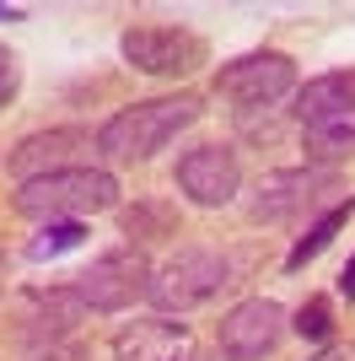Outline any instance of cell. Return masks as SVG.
I'll list each match as a JSON object with an SVG mask.
<instances>
[{
    "instance_id": "52a82bcc",
    "label": "cell",
    "mask_w": 355,
    "mask_h": 361,
    "mask_svg": "<svg viewBox=\"0 0 355 361\" xmlns=\"http://www.w3.org/2000/svg\"><path fill=\"white\" fill-rule=\"evenodd\" d=\"M173 183L194 200V205L216 211V205H232V195L242 189V162H237L232 146H194V151L178 157Z\"/></svg>"
},
{
    "instance_id": "cb8c5ba5",
    "label": "cell",
    "mask_w": 355,
    "mask_h": 361,
    "mask_svg": "<svg viewBox=\"0 0 355 361\" xmlns=\"http://www.w3.org/2000/svg\"><path fill=\"white\" fill-rule=\"evenodd\" d=\"M0 291H6V243H0Z\"/></svg>"
},
{
    "instance_id": "ffe728a7",
    "label": "cell",
    "mask_w": 355,
    "mask_h": 361,
    "mask_svg": "<svg viewBox=\"0 0 355 361\" xmlns=\"http://www.w3.org/2000/svg\"><path fill=\"white\" fill-rule=\"evenodd\" d=\"M16 87H22V65H16V54L6 44H0V108L16 97Z\"/></svg>"
},
{
    "instance_id": "d6986e66",
    "label": "cell",
    "mask_w": 355,
    "mask_h": 361,
    "mask_svg": "<svg viewBox=\"0 0 355 361\" xmlns=\"http://www.w3.org/2000/svg\"><path fill=\"white\" fill-rule=\"evenodd\" d=\"M173 211L167 205H135V211H124V232L130 238H173Z\"/></svg>"
},
{
    "instance_id": "277c9868",
    "label": "cell",
    "mask_w": 355,
    "mask_h": 361,
    "mask_svg": "<svg viewBox=\"0 0 355 361\" xmlns=\"http://www.w3.org/2000/svg\"><path fill=\"white\" fill-rule=\"evenodd\" d=\"M226 286V259L216 248H178L162 270H151V291L146 297L162 313H189L199 302H210Z\"/></svg>"
},
{
    "instance_id": "8992f818",
    "label": "cell",
    "mask_w": 355,
    "mask_h": 361,
    "mask_svg": "<svg viewBox=\"0 0 355 361\" xmlns=\"http://www.w3.org/2000/svg\"><path fill=\"white\" fill-rule=\"evenodd\" d=\"M118 49H124V60L135 71H146V75H189L210 60L205 38L183 32V27H130L118 38Z\"/></svg>"
},
{
    "instance_id": "9c48e42d",
    "label": "cell",
    "mask_w": 355,
    "mask_h": 361,
    "mask_svg": "<svg viewBox=\"0 0 355 361\" xmlns=\"http://www.w3.org/2000/svg\"><path fill=\"white\" fill-rule=\"evenodd\" d=\"M280 334H285V307L269 297H248L221 318V356L226 361H264L280 345Z\"/></svg>"
},
{
    "instance_id": "e0dca14e",
    "label": "cell",
    "mask_w": 355,
    "mask_h": 361,
    "mask_svg": "<svg viewBox=\"0 0 355 361\" xmlns=\"http://www.w3.org/2000/svg\"><path fill=\"white\" fill-rule=\"evenodd\" d=\"M81 238H87L81 221H49L44 232L27 243V259L32 264H38V259H54V254H65V248H81Z\"/></svg>"
},
{
    "instance_id": "8fae6325",
    "label": "cell",
    "mask_w": 355,
    "mask_h": 361,
    "mask_svg": "<svg viewBox=\"0 0 355 361\" xmlns=\"http://www.w3.org/2000/svg\"><path fill=\"white\" fill-rule=\"evenodd\" d=\"M118 361H194V334L189 324L173 318H135L113 334Z\"/></svg>"
},
{
    "instance_id": "5b68a950",
    "label": "cell",
    "mask_w": 355,
    "mask_h": 361,
    "mask_svg": "<svg viewBox=\"0 0 355 361\" xmlns=\"http://www.w3.org/2000/svg\"><path fill=\"white\" fill-rule=\"evenodd\" d=\"M291 87H296V60L280 54V49H253V54L226 60L216 71V92L232 97V103H242V108H269Z\"/></svg>"
},
{
    "instance_id": "6da1fadb",
    "label": "cell",
    "mask_w": 355,
    "mask_h": 361,
    "mask_svg": "<svg viewBox=\"0 0 355 361\" xmlns=\"http://www.w3.org/2000/svg\"><path fill=\"white\" fill-rule=\"evenodd\" d=\"M199 119V97L178 92V97H151V103H130L97 130V151L108 162H151L178 130H189Z\"/></svg>"
},
{
    "instance_id": "7c38bea8",
    "label": "cell",
    "mask_w": 355,
    "mask_h": 361,
    "mask_svg": "<svg viewBox=\"0 0 355 361\" xmlns=\"http://www.w3.org/2000/svg\"><path fill=\"white\" fill-rule=\"evenodd\" d=\"M301 151H307L318 167L344 162V157L355 151V103H344V108H323V114L301 119Z\"/></svg>"
},
{
    "instance_id": "44dd1931",
    "label": "cell",
    "mask_w": 355,
    "mask_h": 361,
    "mask_svg": "<svg viewBox=\"0 0 355 361\" xmlns=\"http://www.w3.org/2000/svg\"><path fill=\"white\" fill-rule=\"evenodd\" d=\"M312 361H355V345H323Z\"/></svg>"
},
{
    "instance_id": "603a6c76",
    "label": "cell",
    "mask_w": 355,
    "mask_h": 361,
    "mask_svg": "<svg viewBox=\"0 0 355 361\" xmlns=\"http://www.w3.org/2000/svg\"><path fill=\"white\" fill-rule=\"evenodd\" d=\"M0 22H22V11H16V6H0Z\"/></svg>"
},
{
    "instance_id": "2e32d148",
    "label": "cell",
    "mask_w": 355,
    "mask_h": 361,
    "mask_svg": "<svg viewBox=\"0 0 355 361\" xmlns=\"http://www.w3.org/2000/svg\"><path fill=\"white\" fill-rule=\"evenodd\" d=\"M22 356L27 361H87V345L70 329H27Z\"/></svg>"
},
{
    "instance_id": "7a4b0ae2",
    "label": "cell",
    "mask_w": 355,
    "mask_h": 361,
    "mask_svg": "<svg viewBox=\"0 0 355 361\" xmlns=\"http://www.w3.org/2000/svg\"><path fill=\"white\" fill-rule=\"evenodd\" d=\"M16 216L27 221H75V216H97L118 205V178L108 167H65V173H44L16 189Z\"/></svg>"
},
{
    "instance_id": "30bf717a",
    "label": "cell",
    "mask_w": 355,
    "mask_h": 361,
    "mask_svg": "<svg viewBox=\"0 0 355 361\" xmlns=\"http://www.w3.org/2000/svg\"><path fill=\"white\" fill-rule=\"evenodd\" d=\"M87 146H92L87 130L59 124V130H38V135L16 140L11 157H6V167H11L16 183H32V178H44V173H65V167H75L70 157H75V151H87Z\"/></svg>"
},
{
    "instance_id": "ac0fdd59",
    "label": "cell",
    "mask_w": 355,
    "mask_h": 361,
    "mask_svg": "<svg viewBox=\"0 0 355 361\" xmlns=\"http://www.w3.org/2000/svg\"><path fill=\"white\" fill-rule=\"evenodd\" d=\"M301 340H328L334 334V302L328 297H307L301 307H296V324H291Z\"/></svg>"
},
{
    "instance_id": "ba28073f",
    "label": "cell",
    "mask_w": 355,
    "mask_h": 361,
    "mask_svg": "<svg viewBox=\"0 0 355 361\" xmlns=\"http://www.w3.org/2000/svg\"><path fill=\"white\" fill-rule=\"evenodd\" d=\"M323 189H340V173H334V167H280V173H264L259 189H253L248 216L253 221H285V216L307 211Z\"/></svg>"
},
{
    "instance_id": "9a60e30c",
    "label": "cell",
    "mask_w": 355,
    "mask_h": 361,
    "mask_svg": "<svg viewBox=\"0 0 355 361\" xmlns=\"http://www.w3.org/2000/svg\"><path fill=\"white\" fill-rule=\"evenodd\" d=\"M32 307H38L32 329H70L75 318L87 313V302L75 297V286H49V291H32Z\"/></svg>"
},
{
    "instance_id": "4fadbf2b",
    "label": "cell",
    "mask_w": 355,
    "mask_h": 361,
    "mask_svg": "<svg viewBox=\"0 0 355 361\" xmlns=\"http://www.w3.org/2000/svg\"><path fill=\"white\" fill-rule=\"evenodd\" d=\"M350 216H355V195H344L340 205H328V211H323V216H318V221L307 226V238H296V248H291V254H285V270H301L307 259H318V254H323V248H328V243L340 238V226L350 221Z\"/></svg>"
},
{
    "instance_id": "7402d4cb",
    "label": "cell",
    "mask_w": 355,
    "mask_h": 361,
    "mask_svg": "<svg viewBox=\"0 0 355 361\" xmlns=\"http://www.w3.org/2000/svg\"><path fill=\"white\" fill-rule=\"evenodd\" d=\"M340 297L355 302V254H350V264H344V275H340Z\"/></svg>"
},
{
    "instance_id": "5bb4252c",
    "label": "cell",
    "mask_w": 355,
    "mask_h": 361,
    "mask_svg": "<svg viewBox=\"0 0 355 361\" xmlns=\"http://www.w3.org/2000/svg\"><path fill=\"white\" fill-rule=\"evenodd\" d=\"M355 103V71H334V75H318L296 92V119H312L323 108H344Z\"/></svg>"
},
{
    "instance_id": "3957f363",
    "label": "cell",
    "mask_w": 355,
    "mask_h": 361,
    "mask_svg": "<svg viewBox=\"0 0 355 361\" xmlns=\"http://www.w3.org/2000/svg\"><path fill=\"white\" fill-rule=\"evenodd\" d=\"M70 286H75V297L87 302V313H124L130 302H140L151 291V264L135 243H124L113 254L92 259V270H81Z\"/></svg>"
}]
</instances>
